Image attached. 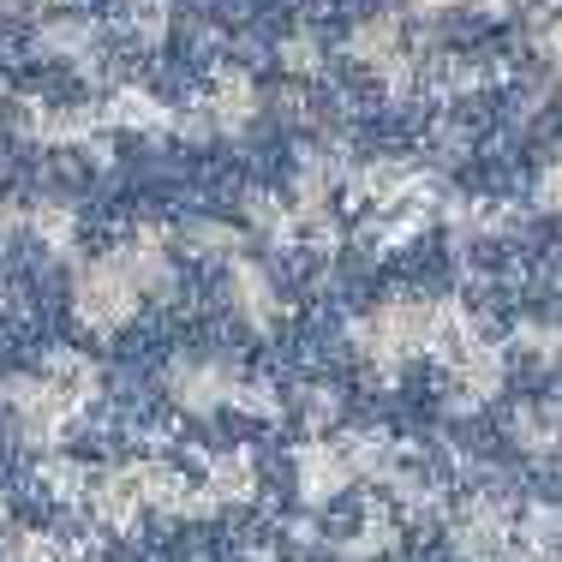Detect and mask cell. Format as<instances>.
Returning <instances> with one entry per match:
<instances>
[{
  "label": "cell",
  "mask_w": 562,
  "mask_h": 562,
  "mask_svg": "<svg viewBox=\"0 0 562 562\" xmlns=\"http://www.w3.org/2000/svg\"><path fill=\"white\" fill-rule=\"evenodd\" d=\"M186 246H192L198 251V258H222V263H234L239 258V234H234V227H222V222H192V227H186Z\"/></svg>",
  "instance_id": "obj_9"
},
{
  "label": "cell",
  "mask_w": 562,
  "mask_h": 562,
  "mask_svg": "<svg viewBox=\"0 0 562 562\" xmlns=\"http://www.w3.org/2000/svg\"><path fill=\"white\" fill-rule=\"evenodd\" d=\"M293 473H300V497L305 503H329L359 479V467H353V449L347 443L317 437V443H305L300 454H293Z\"/></svg>",
  "instance_id": "obj_4"
},
{
  "label": "cell",
  "mask_w": 562,
  "mask_h": 562,
  "mask_svg": "<svg viewBox=\"0 0 562 562\" xmlns=\"http://www.w3.org/2000/svg\"><path fill=\"white\" fill-rule=\"evenodd\" d=\"M258 120V85L246 72H222L216 90L204 97V126L210 132H239Z\"/></svg>",
  "instance_id": "obj_6"
},
{
  "label": "cell",
  "mask_w": 562,
  "mask_h": 562,
  "mask_svg": "<svg viewBox=\"0 0 562 562\" xmlns=\"http://www.w3.org/2000/svg\"><path fill=\"white\" fill-rule=\"evenodd\" d=\"M109 120H120V126H162V102L156 97H144V90H120V97L109 102V109H102Z\"/></svg>",
  "instance_id": "obj_10"
},
{
  "label": "cell",
  "mask_w": 562,
  "mask_h": 562,
  "mask_svg": "<svg viewBox=\"0 0 562 562\" xmlns=\"http://www.w3.org/2000/svg\"><path fill=\"white\" fill-rule=\"evenodd\" d=\"M353 55L366 60V66H395L401 60V31L390 19H366L353 31Z\"/></svg>",
  "instance_id": "obj_7"
},
{
  "label": "cell",
  "mask_w": 562,
  "mask_h": 562,
  "mask_svg": "<svg viewBox=\"0 0 562 562\" xmlns=\"http://www.w3.org/2000/svg\"><path fill=\"white\" fill-rule=\"evenodd\" d=\"M168 395L180 401L186 413H222V407H239L246 378L216 353H180L168 366Z\"/></svg>",
  "instance_id": "obj_2"
},
{
  "label": "cell",
  "mask_w": 562,
  "mask_h": 562,
  "mask_svg": "<svg viewBox=\"0 0 562 562\" xmlns=\"http://www.w3.org/2000/svg\"><path fill=\"white\" fill-rule=\"evenodd\" d=\"M198 491L210 497V508H227V503H246L251 491H258V461H251L246 449H222L204 461V479H198Z\"/></svg>",
  "instance_id": "obj_5"
},
{
  "label": "cell",
  "mask_w": 562,
  "mask_h": 562,
  "mask_svg": "<svg viewBox=\"0 0 562 562\" xmlns=\"http://www.w3.org/2000/svg\"><path fill=\"white\" fill-rule=\"evenodd\" d=\"M0 562H72V551L60 539H48V532H7Z\"/></svg>",
  "instance_id": "obj_8"
},
{
  "label": "cell",
  "mask_w": 562,
  "mask_h": 562,
  "mask_svg": "<svg viewBox=\"0 0 562 562\" xmlns=\"http://www.w3.org/2000/svg\"><path fill=\"white\" fill-rule=\"evenodd\" d=\"M12 7H19V12H36V7H48V0H12Z\"/></svg>",
  "instance_id": "obj_14"
},
{
  "label": "cell",
  "mask_w": 562,
  "mask_h": 562,
  "mask_svg": "<svg viewBox=\"0 0 562 562\" xmlns=\"http://www.w3.org/2000/svg\"><path fill=\"white\" fill-rule=\"evenodd\" d=\"M227 300H234L239 324H251V329H276L281 312H288V293H281L276 276L263 270V263H251V258L227 263Z\"/></svg>",
  "instance_id": "obj_3"
},
{
  "label": "cell",
  "mask_w": 562,
  "mask_h": 562,
  "mask_svg": "<svg viewBox=\"0 0 562 562\" xmlns=\"http://www.w3.org/2000/svg\"><path fill=\"white\" fill-rule=\"evenodd\" d=\"M281 60H288L293 72H312V66H317V43H312V36H293V43L281 48Z\"/></svg>",
  "instance_id": "obj_13"
},
{
  "label": "cell",
  "mask_w": 562,
  "mask_h": 562,
  "mask_svg": "<svg viewBox=\"0 0 562 562\" xmlns=\"http://www.w3.org/2000/svg\"><path fill=\"white\" fill-rule=\"evenodd\" d=\"M72 305H78V324L97 329V336H109V329H120V324H132V317H138L144 288L132 281L126 263H120V251H109V258H97V263H85V270H78Z\"/></svg>",
  "instance_id": "obj_1"
},
{
  "label": "cell",
  "mask_w": 562,
  "mask_h": 562,
  "mask_svg": "<svg viewBox=\"0 0 562 562\" xmlns=\"http://www.w3.org/2000/svg\"><path fill=\"white\" fill-rule=\"evenodd\" d=\"M132 31L144 36V43H156V36H162V24H168V0H132Z\"/></svg>",
  "instance_id": "obj_12"
},
{
  "label": "cell",
  "mask_w": 562,
  "mask_h": 562,
  "mask_svg": "<svg viewBox=\"0 0 562 562\" xmlns=\"http://www.w3.org/2000/svg\"><path fill=\"white\" fill-rule=\"evenodd\" d=\"M31 227H36V239H48L55 251H72V210L66 204H36Z\"/></svg>",
  "instance_id": "obj_11"
}]
</instances>
